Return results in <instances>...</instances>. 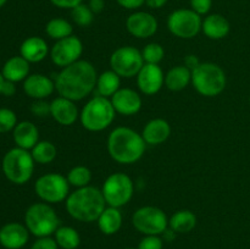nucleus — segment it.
Returning a JSON list of instances; mask_svg holds the SVG:
<instances>
[{"mask_svg": "<svg viewBox=\"0 0 250 249\" xmlns=\"http://www.w3.org/2000/svg\"><path fill=\"white\" fill-rule=\"evenodd\" d=\"M137 84L143 94L154 95L165 84V75L159 65L144 63L137 75Z\"/></svg>", "mask_w": 250, "mask_h": 249, "instance_id": "obj_15", "label": "nucleus"}, {"mask_svg": "<svg viewBox=\"0 0 250 249\" xmlns=\"http://www.w3.org/2000/svg\"><path fill=\"white\" fill-rule=\"evenodd\" d=\"M167 0H146V6L150 7V9H161L164 5H166Z\"/></svg>", "mask_w": 250, "mask_h": 249, "instance_id": "obj_45", "label": "nucleus"}, {"mask_svg": "<svg viewBox=\"0 0 250 249\" xmlns=\"http://www.w3.org/2000/svg\"><path fill=\"white\" fill-rule=\"evenodd\" d=\"M54 90H55V82L42 73L29 75L23 81V92L26 93L27 97L34 100L46 99L49 95L53 94Z\"/></svg>", "mask_w": 250, "mask_h": 249, "instance_id": "obj_18", "label": "nucleus"}, {"mask_svg": "<svg viewBox=\"0 0 250 249\" xmlns=\"http://www.w3.org/2000/svg\"><path fill=\"white\" fill-rule=\"evenodd\" d=\"M34 192L42 202L56 204L67 199L70 194V183L67 177L60 173H45L36 181Z\"/></svg>", "mask_w": 250, "mask_h": 249, "instance_id": "obj_9", "label": "nucleus"}, {"mask_svg": "<svg viewBox=\"0 0 250 249\" xmlns=\"http://www.w3.org/2000/svg\"><path fill=\"white\" fill-rule=\"evenodd\" d=\"M29 231L26 225L7 222L0 227V246L5 249H21L28 243Z\"/></svg>", "mask_w": 250, "mask_h": 249, "instance_id": "obj_16", "label": "nucleus"}, {"mask_svg": "<svg viewBox=\"0 0 250 249\" xmlns=\"http://www.w3.org/2000/svg\"><path fill=\"white\" fill-rule=\"evenodd\" d=\"M168 226L177 233H188L197 226V216L190 210H178L168 219Z\"/></svg>", "mask_w": 250, "mask_h": 249, "instance_id": "obj_28", "label": "nucleus"}, {"mask_svg": "<svg viewBox=\"0 0 250 249\" xmlns=\"http://www.w3.org/2000/svg\"><path fill=\"white\" fill-rule=\"evenodd\" d=\"M116 2L127 10H136L143 6L146 4V0H116Z\"/></svg>", "mask_w": 250, "mask_h": 249, "instance_id": "obj_41", "label": "nucleus"}, {"mask_svg": "<svg viewBox=\"0 0 250 249\" xmlns=\"http://www.w3.org/2000/svg\"><path fill=\"white\" fill-rule=\"evenodd\" d=\"M4 77H2L1 75V71H0V95H1V88H2V84H4Z\"/></svg>", "mask_w": 250, "mask_h": 249, "instance_id": "obj_46", "label": "nucleus"}, {"mask_svg": "<svg viewBox=\"0 0 250 249\" xmlns=\"http://www.w3.org/2000/svg\"><path fill=\"white\" fill-rule=\"evenodd\" d=\"M102 192L109 207L120 209L129 203V200L133 197L134 183L126 173L115 172L104 181Z\"/></svg>", "mask_w": 250, "mask_h": 249, "instance_id": "obj_8", "label": "nucleus"}, {"mask_svg": "<svg viewBox=\"0 0 250 249\" xmlns=\"http://www.w3.org/2000/svg\"><path fill=\"white\" fill-rule=\"evenodd\" d=\"M50 2L53 5H55L56 7H60V9H71L78 6L80 4H82L83 0H50Z\"/></svg>", "mask_w": 250, "mask_h": 249, "instance_id": "obj_40", "label": "nucleus"}, {"mask_svg": "<svg viewBox=\"0 0 250 249\" xmlns=\"http://www.w3.org/2000/svg\"><path fill=\"white\" fill-rule=\"evenodd\" d=\"M146 141L142 134L129 127H116L107 138V151L119 164H134L146 151Z\"/></svg>", "mask_w": 250, "mask_h": 249, "instance_id": "obj_2", "label": "nucleus"}, {"mask_svg": "<svg viewBox=\"0 0 250 249\" xmlns=\"http://www.w3.org/2000/svg\"><path fill=\"white\" fill-rule=\"evenodd\" d=\"M158 20L150 12L137 11L128 16L126 28L129 34L138 39H146L153 37L158 32Z\"/></svg>", "mask_w": 250, "mask_h": 249, "instance_id": "obj_14", "label": "nucleus"}, {"mask_svg": "<svg viewBox=\"0 0 250 249\" xmlns=\"http://www.w3.org/2000/svg\"><path fill=\"white\" fill-rule=\"evenodd\" d=\"M142 56L146 63L159 65L165 56V50L159 43H149L142 50Z\"/></svg>", "mask_w": 250, "mask_h": 249, "instance_id": "obj_33", "label": "nucleus"}, {"mask_svg": "<svg viewBox=\"0 0 250 249\" xmlns=\"http://www.w3.org/2000/svg\"><path fill=\"white\" fill-rule=\"evenodd\" d=\"M24 225L37 238L50 237L60 227V219L48 203H34L24 212Z\"/></svg>", "mask_w": 250, "mask_h": 249, "instance_id": "obj_7", "label": "nucleus"}, {"mask_svg": "<svg viewBox=\"0 0 250 249\" xmlns=\"http://www.w3.org/2000/svg\"><path fill=\"white\" fill-rule=\"evenodd\" d=\"M249 104H250V97H249Z\"/></svg>", "mask_w": 250, "mask_h": 249, "instance_id": "obj_49", "label": "nucleus"}, {"mask_svg": "<svg viewBox=\"0 0 250 249\" xmlns=\"http://www.w3.org/2000/svg\"><path fill=\"white\" fill-rule=\"evenodd\" d=\"M98 221L99 229L106 236L117 233L122 226V214L119 208L109 207L107 205L104 211L100 214Z\"/></svg>", "mask_w": 250, "mask_h": 249, "instance_id": "obj_25", "label": "nucleus"}, {"mask_svg": "<svg viewBox=\"0 0 250 249\" xmlns=\"http://www.w3.org/2000/svg\"><path fill=\"white\" fill-rule=\"evenodd\" d=\"M102 189L87 186L77 188L66 199V210L71 217L81 222H94L106 208Z\"/></svg>", "mask_w": 250, "mask_h": 249, "instance_id": "obj_3", "label": "nucleus"}, {"mask_svg": "<svg viewBox=\"0 0 250 249\" xmlns=\"http://www.w3.org/2000/svg\"><path fill=\"white\" fill-rule=\"evenodd\" d=\"M17 124L19 122H17V116L14 110L0 107V134L14 131Z\"/></svg>", "mask_w": 250, "mask_h": 249, "instance_id": "obj_35", "label": "nucleus"}, {"mask_svg": "<svg viewBox=\"0 0 250 249\" xmlns=\"http://www.w3.org/2000/svg\"><path fill=\"white\" fill-rule=\"evenodd\" d=\"M94 15L95 14L90 10V7L88 5H84L83 2L71 10V17H72L73 22L81 27H87L92 24L93 20H94Z\"/></svg>", "mask_w": 250, "mask_h": 249, "instance_id": "obj_34", "label": "nucleus"}, {"mask_svg": "<svg viewBox=\"0 0 250 249\" xmlns=\"http://www.w3.org/2000/svg\"><path fill=\"white\" fill-rule=\"evenodd\" d=\"M15 93H16V83L5 80L1 88V95H4V97H12V95H15Z\"/></svg>", "mask_w": 250, "mask_h": 249, "instance_id": "obj_42", "label": "nucleus"}, {"mask_svg": "<svg viewBox=\"0 0 250 249\" xmlns=\"http://www.w3.org/2000/svg\"><path fill=\"white\" fill-rule=\"evenodd\" d=\"M34 163L36 161L33 160L31 151L15 146L6 151L2 158V173L6 180L14 185H24L33 176Z\"/></svg>", "mask_w": 250, "mask_h": 249, "instance_id": "obj_4", "label": "nucleus"}, {"mask_svg": "<svg viewBox=\"0 0 250 249\" xmlns=\"http://www.w3.org/2000/svg\"><path fill=\"white\" fill-rule=\"evenodd\" d=\"M115 115L116 111L112 106L111 100L109 98L95 95L83 106L80 120L87 131L100 132L112 124Z\"/></svg>", "mask_w": 250, "mask_h": 249, "instance_id": "obj_5", "label": "nucleus"}, {"mask_svg": "<svg viewBox=\"0 0 250 249\" xmlns=\"http://www.w3.org/2000/svg\"><path fill=\"white\" fill-rule=\"evenodd\" d=\"M226 73L217 63L200 62L192 71V84L199 94L212 98L226 88Z\"/></svg>", "mask_w": 250, "mask_h": 249, "instance_id": "obj_6", "label": "nucleus"}, {"mask_svg": "<svg viewBox=\"0 0 250 249\" xmlns=\"http://www.w3.org/2000/svg\"><path fill=\"white\" fill-rule=\"evenodd\" d=\"M50 53L46 42L41 37H28L22 42L20 46V55L26 59L29 63H37L43 61Z\"/></svg>", "mask_w": 250, "mask_h": 249, "instance_id": "obj_20", "label": "nucleus"}, {"mask_svg": "<svg viewBox=\"0 0 250 249\" xmlns=\"http://www.w3.org/2000/svg\"><path fill=\"white\" fill-rule=\"evenodd\" d=\"M82 53V42L78 37L72 34V36L55 42V44L50 49V58L54 65L63 68L80 60Z\"/></svg>", "mask_w": 250, "mask_h": 249, "instance_id": "obj_13", "label": "nucleus"}, {"mask_svg": "<svg viewBox=\"0 0 250 249\" xmlns=\"http://www.w3.org/2000/svg\"><path fill=\"white\" fill-rule=\"evenodd\" d=\"M45 33L51 39L60 41V39L66 38V37L72 36L73 27L67 20L55 17V19H51L50 21H48L45 26Z\"/></svg>", "mask_w": 250, "mask_h": 249, "instance_id": "obj_31", "label": "nucleus"}, {"mask_svg": "<svg viewBox=\"0 0 250 249\" xmlns=\"http://www.w3.org/2000/svg\"><path fill=\"white\" fill-rule=\"evenodd\" d=\"M190 9L198 15L209 14L212 7V0H189Z\"/></svg>", "mask_w": 250, "mask_h": 249, "instance_id": "obj_38", "label": "nucleus"}, {"mask_svg": "<svg viewBox=\"0 0 250 249\" xmlns=\"http://www.w3.org/2000/svg\"><path fill=\"white\" fill-rule=\"evenodd\" d=\"M199 63L200 60L198 59L197 55H187L185 58V66L189 68L190 71H193L197 66H199Z\"/></svg>", "mask_w": 250, "mask_h": 249, "instance_id": "obj_43", "label": "nucleus"}, {"mask_svg": "<svg viewBox=\"0 0 250 249\" xmlns=\"http://www.w3.org/2000/svg\"><path fill=\"white\" fill-rule=\"evenodd\" d=\"M67 181L70 186L76 188L87 187L92 181V171L87 166L77 165L68 171Z\"/></svg>", "mask_w": 250, "mask_h": 249, "instance_id": "obj_32", "label": "nucleus"}, {"mask_svg": "<svg viewBox=\"0 0 250 249\" xmlns=\"http://www.w3.org/2000/svg\"><path fill=\"white\" fill-rule=\"evenodd\" d=\"M50 116L62 126H71L77 121L80 112L73 100L58 97L50 103Z\"/></svg>", "mask_w": 250, "mask_h": 249, "instance_id": "obj_19", "label": "nucleus"}, {"mask_svg": "<svg viewBox=\"0 0 250 249\" xmlns=\"http://www.w3.org/2000/svg\"><path fill=\"white\" fill-rule=\"evenodd\" d=\"M1 75L4 80L10 82H23L29 76V62L21 55L12 56L2 65Z\"/></svg>", "mask_w": 250, "mask_h": 249, "instance_id": "obj_23", "label": "nucleus"}, {"mask_svg": "<svg viewBox=\"0 0 250 249\" xmlns=\"http://www.w3.org/2000/svg\"><path fill=\"white\" fill-rule=\"evenodd\" d=\"M6 2H7V0H0V9H1V7L6 4Z\"/></svg>", "mask_w": 250, "mask_h": 249, "instance_id": "obj_47", "label": "nucleus"}, {"mask_svg": "<svg viewBox=\"0 0 250 249\" xmlns=\"http://www.w3.org/2000/svg\"><path fill=\"white\" fill-rule=\"evenodd\" d=\"M12 138L16 146L26 150H32L39 142L38 127L31 121L19 122L12 131Z\"/></svg>", "mask_w": 250, "mask_h": 249, "instance_id": "obj_21", "label": "nucleus"}, {"mask_svg": "<svg viewBox=\"0 0 250 249\" xmlns=\"http://www.w3.org/2000/svg\"><path fill=\"white\" fill-rule=\"evenodd\" d=\"M202 31L209 39L219 41V39L225 38L231 31V24L229 20L220 14L208 15L203 20Z\"/></svg>", "mask_w": 250, "mask_h": 249, "instance_id": "obj_24", "label": "nucleus"}, {"mask_svg": "<svg viewBox=\"0 0 250 249\" xmlns=\"http://www.w3.org/2000/svg\"><path fill=\"white\" fill-rule=\"evenodd\" d=\"M97 81L94 65L87 60H78L59 72L55 80V89L60 97L80 102L95 89Z\"/></svg>", "mask_w": 250, "mask_h": 249, "instance_id": "obj_1", "label": "nucleus"}, {"mask_svg": "<svg viewBox=\"0 0 250 249\" xmlns=\"http://www.w3.org/2000/svg\"><path fill=\"white\" fill-rule=\"evenodd\" d=\"M115 111L124 116H132L142 109V98L136 90L129 88H120L110 98Z\"/></svg>", "mask_w": 250, "mask_h": 249, "instance_id": "obj_17", "label": "nucleus"}, {"mask_svg": "<svg viewBox=\"0 0 250 249\" xmlns=\"http://www.w3.org/2000/svg\"><path fill=\"white\" fill-rule=\"evenodd\" d=\"M144 63L142 51L131 45L116 49L110 56L111 70L124 78L137 77Z\"/></svg>", "mask_w": 250, "mask_h": 249, "instance_id": "obj_11", "label": "nucleus"}, {"mask_svg": "<svg viewBox=\"0 0 250 249\" xmlns=\"http://www.w3.org/2000/svg\"><path fill=\"white\" fill-rule=\"evenodd\" d=\"M164 242L159 236H146L141 239L137 249H163Z\"/></svg>", "mask_w": 250, "mask_h": 249, "instance_id": "obj_37", "label": "nucleus"}, {"mask_svg": "<svg viewBox=\"0 0 250 249\" xmlns=\"http://www.w3.org/2000/svg\"><path fill=\"white\" fill-rule=\"evenodd\" d=\"M192 83V71L185 65H178L168 70L165 75V85L172 92H180Z\"/></svg>", "mask_w": 250, "mask_h": 249, "instance_id": "obj_26", "label": "nucleus"}, {"mask_svg": "<svg viewBox=\"0 0 250 249\" xmlns=\"http://www.w3.org/2000/svg\"><path fill=\"white\" fill-rule=\"evenodd\" d=\"M31 249H59L55 238L51 237H41L32 244Z\"/></svg>", "mask_w": 250, "mask_h": 249, "instance_id": "obj_39", "label": "nucleus"}, {"mask_svg": "<svg viewBox=\"0 0 250 249\" xmlns=\"http://www.w3.org/2000/svg\"><path fill=\"white\" fill-rule=\"evenodd\" d=\"M120 85H121V77L112 70H109L104 71L98 76L95 88H97L98 95L111 98L120 89Z\"/></svg>", "mask_w": 250, "mask_h": 249, "instance_id": "obj_27", "label": "nucleus"}, {"mask_svg": "<svg viewBox=\"0 0 250 249\" xmlns=\"http://www.w3.org/2000/svg\"><path fill=\"white\" fill-rule=\"evenodd\" d=\"M31 112L37 117H46L50 115V103L45 99L34 100L31 104Z\"/></svg>", "mask_w": 250, "mask_h": 249, "instance_id": "obj_36", "label": "nucleus"}, {"mask_svg": "<svg viewBox=\"0 0 250 249\" xmlns=\"http://www.w3.org/2000/svg\"><path fill=\"white\" fill-rule=\"evenodd\" d=\"M126 249H136V248H126Z\"/></svg>", "mask_w": 250, "mask_h": 249, "instance_id": "obj_48", "label": "nucleus"}, {"mask_svg": "<svg viewBox=\"0 0 250 249\" xmlns=\"http://www.w3.org/2000/svg\"><path fill=\"white\" fill-rule=\"evenodd\" d=\"M171 134V126L166 120L153 119L144 126L142 137L146 144L159 145L168 139Z\"/></svg>", "mask_w": 250, "mask_h": 249, "instance_id": "obj_22", "label": "nucleus"}, {"mask_svg": "<svg viewBox=\"0 0 250 249\" xmlns=\"http://www.w3.org/2000/svg\"><path fill=\"white\" fill-rule=\"evenodd\" d=\"M132 224L137 231L146 236H159L167 229L168 219L160 208L148 205L134 211Z\"/></svg>", "mask_w": 250, "mask_h": 249, "instance_id": "obj_10", "label": "nucleus"}, {"mask_svg": "<svg viewBox=\"0 0 250 249\" xmlns=\"http://www.w3.org/2000/svg\"><path fill=\"white\" fill-rule=\"evenodd\" d=\"M203 20L192 9H178L167 19L168 31L181 39H192L202 31Z\"/></svg>", "mask_w": 250, "mask_h": 249, "instance_id": "obj_12", "label": "nucleus"}, {"mask_svg": "<svg viewBox=\"0 0 250 249\" xmlns=\"http://www.w3.org/2000/svg\"><path fill=\"white\" fill-rule=\"evenodd\" d=\"M88 6L90 7V10H92L94 14H100V12L104 10L105 1L104 0H89V4H88Z\"/></svg>", "mask_w": 250, "mask_h": 249, "instance_id": "obj_44", "label": "nucleus"}, {"mask_svg": "<svg viewBox=\"0 0 250 249\" xmlns=\"http://www.w3.org/2000/svg\"><path fill=\"white\" fill-rule=\"evenodd\" d=\"M31 154L36 163L46 165V164H50L55 160L56 155H58V149H56V146L51 142L39 141L33 146Z\"/></svg>", "mask_w": 250, "mask_h": 249, "instance_id": "obj_30", "label": "nucleus"}, {"mask_svg": "<svg viewBox=\"0 0 250 249\" xmlns=\"http://www.w3.org/2000/svg\"><path fill=\"white\" fill-rule=\"evenodd\" d=\"M55 241L62 249H77L81 243V237L77 229L70 226H61L55 231Z\"/></svg>", "mask_w": 250, "mask_h": 249, "instance_id": "obj_29", "label": "nucleus"}]
</instances>
